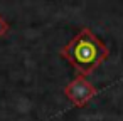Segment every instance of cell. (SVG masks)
<instances>
[{"mask_svg": "<svg viewBox=\"0 0 123 121\" xmlns=\"http://www.w3.org/2000/svg\"><path fill=\"white\" fill-rule=\"evenodd\" d=\"M59 56L74 67L78 76H88L108 59L110 49L91 32V29L83 27L59 51Z\"/></svg>", "mask_w": 123, "mask_h": 121, "instance_id": "cell-1", "label": "cell"}, {"mask_svg": "<svg viewBox=\"0 0 123 121\" xmlns=\"http://www.w3.org/2000/svg\"><path fill=\"white\" fill-rule=\"evenodd\" d=\"M64 94H66V98H68L74 106L83 108V106L96 94V87H94L84 76H76L69 84H66Z\"/></svg>", "mask_w": 123, "mask_h": 121, "instance_id": "cell-2", "label": "cell"}, {"mask_svg": "<svg viewBox=\"0 0 123 121\" xmlns=\"http://www.w3.org/2000/svg\"><path fill=\"white\" fill-rule=\"evenodd\" d=\"M9 29H10V24H9L2 15H0V37H4V35L9 32Z\"/></svg>", "mask_w": 123, "mask_h": 121, "instance_id": "cell-3", "label": "cell"}]
</instances>
